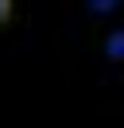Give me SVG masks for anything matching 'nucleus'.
Masks as SVG:
<instances>
[{"mask_svg": "<svg viewBox=\"0 0 124 128\" xmlns=\"http://www.w3.org/2000/svg\"><path fill=\"white\" fill-rule=\"evenodd\" d=\"M12 16H16V0H0V31L12 24Z\"/></svg>", "mask_w": 124, "mask_h": 128, "instance_id": "obj_1", "label": "nucleus"}, {"mask_svg": "<svg viewBox=\"0 0 124 128\" xmlns=\"http://www.w3.org/2000/svg\"><path fill=\"white\" fill-rule=\"evenodd\" d=\"M120 50H124V35H116V39L108 43V54H120Z\"/></svg>", "mask_w": 124, "mask_h": 128, "instance_id": "obj_2", "label": "nucleus"}]
</instances>
